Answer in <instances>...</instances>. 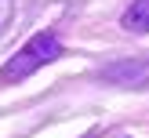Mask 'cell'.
<instances>
[{
    "mask_svg": "<svg viewBox=\"0 0 149 138\" xmlns=\"http://www.w3.org/2000/svg\"><path fill=\"white\" fill-rule=\"evenodd\" d=\"M58 55H62V44H58L51 33H36L29 44H22V47L7 58V65L0 69V84H18V80L33 76L40 65L55 62Z\"/></svg>",
    "mask_w": 149,
    "mask_h": 138,
    "instance_id": "6da1fadb",
    "label": "cell"
},
{
    "mask_svg": "<svg viewBox=\"0 0 149 138\" xmlns=\"http://www.w3.org/2000/svg\"><path fill=\"white\" fill-rule=\"evenodd\" d=\"M98 76L106 80V84H113V87H131V91L149 87V58H124V62H113V65H106Z\"/></svg>",
    "mask_w": 149,
    "mask_h": 138,
    "instance_id": "7a4b0ae2",
    "label": "cell"
},
{
    "mask_svg": "<svg viewBox=\"0 0 149 138\" xmlns=\"http://www.w3.org/2000/svg\"><path fill=\"white\" fill-rule=\"evenodd\" d=\"M124 29L127 33H149V0H135L124 11Z\"/></svg>",
    "mask_w": 149,
    "mask_h": 138,
    "instance_id": "3957f363",
    "label": "cell"
},
{
    "mask_svg": "<svg viewBox=\"0 0 149 138\" xmlns=\"http://www.w3.org/2000/svg\"><path fill=\"white\" fill-rule=\"evenodd\" d=\"M98 138H131V135H120V131H109V135H98Z\"/></svg>",
    "mask_w": 149,
    "mask_h": 138,
    "instance_id": "277c9868",
    "label": "cell"
}]
</instances>
